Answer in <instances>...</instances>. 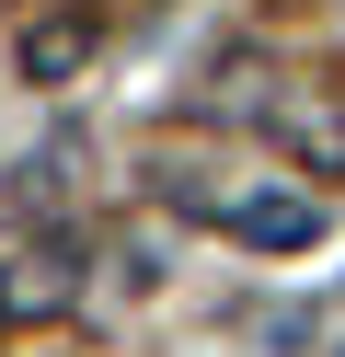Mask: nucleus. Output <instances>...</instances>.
<instances>
[{"label":"nucleus","mask_w":345,"mask_h":357,"mask_svg":"<svg viewBox=\"0 0 345 357\" xmlns=\"http://www.w3.org/2000/svg\"><path fill=\"white\" fill-rule=\"evenodd\" d=\"M150 196L207 231H230L242 254H311L322 242V196L288 185L276 162H230V150H161L150 162Z\"/></svg>","instance_id":"obj_1"},{"label":"nucleus","mask_w":345,"mask_h":357,"mask_svg":"<svg viewBox=\"0 0 345 357\" xmlns=\"http://www.w3.org/2000/svg\"><path fill=\"white\" fill-rule=\"evenodd\" d=\"M69 300H81L69 265H46V254H12V265H0V323H46V311H69Z\"/></svg>","instance_id":"obj_4"},{"label":"nucleus","mask_w":345,"mask_h":357,"mask_svg":"<svg viewBox=\"0 0 345 357\" xmlns=\"http://www.w3.org/2000/svg\"><path fill=\"white\" fill-rule=\"evenodd\" d=\"M92 58H104V12H92V0H23L12 12V70L35 81V93H69Z\"/></svg>","instance_id":"obj_3"},{"label":"nucleus","mask_w":345,"mask_h":357,"mask_svg":"<svg viewBox=\"0 0 345 357\" xmlns=\"http://www.w3.org/2000/svg\"><path fill=\"white\" fill-rule=\"evenodd\" d=\"M242 116H253V139H265L288 173H311V185L345 173V104H334V81L265 70V93H242Z\"/></svg>","instance_id":"obj_2"}]
</instances>
